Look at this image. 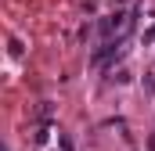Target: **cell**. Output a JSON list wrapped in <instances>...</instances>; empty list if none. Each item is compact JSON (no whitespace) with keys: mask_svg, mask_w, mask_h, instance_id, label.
<instances>
[{"mask_svg":"<svg viewBox=\"0 0 155 151\" xmlns=\"http://www.w3.org/2000/svg\"><path fill=\"white\" fill-rule=\"evenodd\" d=\"M144 40H148V43H155V29H148V33H144Z\"/></svg>","mask_w":155,"mask_h":151,"instance_id":"cell-6","label":"cell"},{"mask_svg":"<svg viewBox=\"0 0 155 151\" xmlns=\"http://www.w3.org/2000/svg\"><path fill=\"white\" fill-rule=\"evenodd\" d=\"M123 54H126L123 40H105V43L94 50V58H90V61H94L97 69H105V65H112V61H116V58H123Z\"/></svg>","mask_w":155,"mask_h":151,"instance_id":"cell-1","label":"cell"},{"mask_svg":"<svg viewBox=\"0 0 155 151\" xmlns=\"http://www.w3.org/2000/svg\"><path fill=\"white\" fill-rule=\"evenodd\" d=\"M144 94H155V76H152V72L144 76Z\"/></svg>","mask_w":155,"mask_h":151,"instance_id":"cell-4","label":"cell"},{"mask_svg":"<svg viewBox=\"0 0 155 151\" xmlns=\"http://www.w3.org/2000/svg\"><path fill=\"white\" fill-rule=\"evenodd\" d=\"M22 50H25V47H22V40H11V54H15V58H22Z\"/></svg>","mask_w":155,"mask_h":151,"instance_id":"cell-5","label":"cell"},{"mask_svg":"<svg viewBox=\"0 0 155 151\" xmlns=\"http://www.w3.org/2000/svg\"><path fill=\"white\" fill-rule=\"evenodd\" d=\"M36 119H40V122H51V119H54V104H51V101H43V104L36 108Z\"/></svg>","mask_w":155,"mask_h":151,"instance_id":"cell-2","label":"cell"},{"mask_svg":"<svg viewBox=\"0 0 155 151\" xmlns=\"http://www.w3.org/2000/svg\"><path fill=\"white\" fill-rule=\"evenodd\" d=\"M33 140H36V144H47V140H51V126H47V122L36 130V137H33Z\"/></svg>","mask_w":155,"mask_h":151,"instance_id":"cell-3","label":"cell"}]
</instances>
